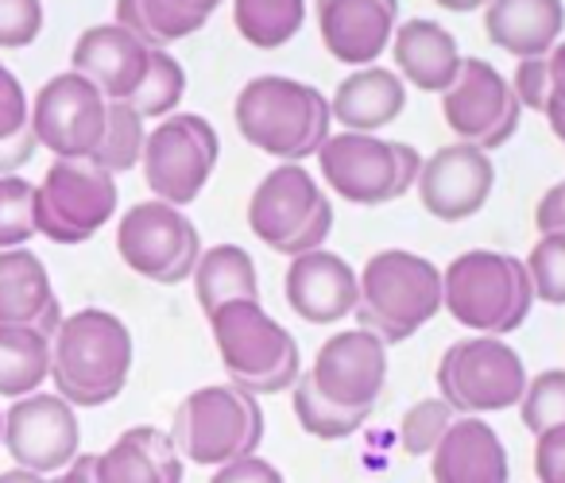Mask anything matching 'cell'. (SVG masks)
Returning a JSON list of instances; mask_svg holds the SVG:
<instances>
[{
    "label": "cell",
    "mask_w": 565,
    "mask_h": 483,
    "mask_svg": "<svg viewBox=\"0 0 565 483\" xmlns=\"http://www.w3.org/2000/svg\"><path fill=\"white\" fill-rule=\"evenodd\" d=\"M236 132L279 163H307L333 136L330 97L287 74H259L244 82L233 101Z\"/></svg>",
    "instance_id": "1"
},
{
    "label": "cell",
    "mask_w": 565,
    "mask_h": 483,
    "mask_svg": "<svg viewBox=\"0 0 565 483\" xmlns=\"http://www.w3.org/2000/svg\"><path fill=\"white\" fill-rule=\"evenodd\" d=\"M132 333L109 310L66 313L51 336V383L55 395L78 406H105L125 390L132 372Z\"/></svg>",
    "instance_id": "2"
},
{
    "label": "cell",
    "mask_w": 565,
    "mask_h": 483,
    "mask_svg": "<svg viewBox=\"0 0 565 483\" xmlns=\"http://www.w3.org/2000/svg\"><path fill=\"white\" fill-rule=\"evenodd\" d=\"M534 290L523 259L508 251L472 248L441 271V310L472 336H508L526 321Z\"/></svg>",
    "instance_id": "3"
},
{
    "label": "cell",
    "mask_w": 565,
    "mask_h": 483,
    "mask_svg": "<svg viewBox=\"0 0 565 483\" xmlns=\"http://www.w3.org/2000/svg\"><path fill=\"white\" fill-rule=\"evenodd\" d=\"M356 321L384 344H403L441 313V267L407 248H384L364 264Z\"/></svg>",
    "instance_id": "4"
},
{
    "label": "cell",
    "mask_w": 565,
    "mask_h": 483,
    "mask_svg": "<svg viewBox=\"0 0 565 483\" xmlns=\"http://www.w3.org/2000/svg\"><path fill=\"white\" fill-rule=\"evenodd\" d=\"M171 441L182 460L198 468H221L228 460L256 457L264 441V410L259 398L236 390L233 383L198 387L174 410Z\"/></svg>",
    "instance_id": "5"
},
{
    "label": "cell",
    "mask_w": 565,
    "mask_h": 483,
    "mask_svg": "<svg viewBox=\"0 0 565 483\" xmlns=\"http://www.w3.org/2000/svg\"><path fill=\"white\" fill-rule=\"evenodd\" d=\"M322 182L349 205H387L415 190L423 155L403 140L364 132H333L318 151Z\"/></svg>",
    "instance_id": "6"
},
{
    "label": "cell",
    "mask_w": 565,
    "mask_h": 483,
    "mask_svg": "<svg viewBox=\"0 0 565 483\" xmlns=\"http://www.w3.org/2000/svg\"><path fill=\"white\" fill-rule=\"evenodd\" d=\"M523 356L503 336H465L438 359V398L457 418H480L519 406L526 390Z\"/></svg>",
    "instance_id": "7"
},
{
    "label": "cell",
    "mask_w": 565,
    "mask_h": 483,
    "mask_svg": "<svg viewBox=\"0 0 565 483\" xmlns=\"http://www.w3.org/2000/svg\"><path fill=\"white\" fill-rule=\"evenodd\" d=\"M117 174L94 159H55L35 186V236L51 244H86L117 213Z\"/></svg>",
    "instance_id": "8"
},
{
    "label": "cell",
    "mask_w": 565,
    "mask_h": 483,
    "mask_svg": "<svg viewBox=\"0 0 565 483\" xmlns=\"http://www.w3.org/2000/svg\"><path fill=\"white\" fill-rule=\"evenodd\" d=\"M221 159V136L198 112H171L148 132L143 143V182L151 197L174 210H186L198 202L205 182L213 179V167Z\"/></svg>",
    "instance_id": "9"
},
{
    "label": "cell",
    "mask_w": 565,
    "mask_h": 483,
    "mask_svg": "<svg viewBox=\"0 0 565 483\" xmlns=\"http://www.w3.org/2000/svg\"><path fill=\"white\" fill-rule=\"evenodd\" d=\"M117 251L136 275L163 287H179L194 275L202 259V236L194 221L167 202H140L120 217Z\"/></svg>",
    "instance_id": "10"
},
{
    "label": "cell",
    "mask_w": 565,
    "mask_h": 483,
    "mask_svg": "<svg viewBox=\"0 0 565 483\" xmlns=\"http://www.w3.org/2000/svg\"><path fill=\"white\" fill-rule=\"evenodd\" d=\"M78 414L55 390H35L4 410V449L17 468L35 475H58L78 460Z\"/></svg>",
    "instance_id": "11"
},
{
    "label": "cell",
    "mask_w": 565,
    "mask_h": 483,
    "mask_svg": "<svg viewBox=\"0 0 565 483\" xmlns=\"http://www.w3.org/2000/svg\"><path fill=\"white\" fill-rule=\"evenodd\" d=\"M109 101L94 82L66 71L55 74L32 101V132L55 159H94L105 136Z\"/></svg>",
    "instance_id": "12"
},
{
    "label": "cell",
    "mask_w": 565,
    "mask_h": 483,
    "mask_svg": "<svg viewBox=\"0 0 565 483\" xmlns=\"http://www.w3.org/2000/svg\"><path fill=\"white\" fill-rule=\"evenodd\" d=\"M205 321H210V329H213V344H217L221 364H225L233 387L264 379L267 372H275L282 359L299 348L291 329L279 325V321L259 305V298L225 302Z\"/></svg>",
    "instance_id": "13"
},
{
    "label": "cell",
    "mask_w": 565,
    "mask_h": 483,
    "mask_svg": "<svg viewBox=\"0 0 565 483\" xmlns=\"http://www.w3.org/2000/svg\"><path fill=\"white\" fill-rule=\"evenodd\" d=\"M307 379L333 406L372 414L387 383V344L361 325L341 329L318 348Z\"/></svg>",
    "instance_id": "14"
},
{
    "label": "cell",
    "mask_w": 565,
    "mask_h": 483,
    "mask_svg": "<svg viewBox=\"0 0 565 483\" xmlns=\"http://www.w3.org/2000/svg\"><path fill=\"white\" fill-rule=\"evenodd\" d=\"M495 186V163L488 151H480L477 143H446L434 155L423 159L418 171V202L430 217L457 225V221L477 217L488 205Z\"/></svg>",
    "instance_id": "15"
},
{
    "label": "cell",
    "mask_w": 565,
    "mask_h": 483,
    "mask_svg": "<svg viewBox=\"0 0 565 483\" xmlns=\"http://www.w3.org/2000/svg\"><path fill=\"white\" fill-rule=\"evenodd\" d=\"M282 298L291 313L307 325H333L356 313L361 302V275L330 248L295 256L282 275Z\"/></svg>",
    "instance_id": "16"
},
{
    "label": "cell",
    "mask_w": 565,
    "mask_h": 483,
    "mask_svg": "<svg viewBox=\"0 0 565 483\" xmlns=\"http://www.w3.org/2000/svg\"><path fill=\"white\" fill-rule=\"evenodd\" d=\"M322 47L349 71L376 66L399 28V0H318Z\"/></svg>",
    "instance_id": "17"
},
{
    "label": "cell",
    "mask_w": 565,
    "mask_h": 483,
    "mask_svg": "<svg viewBox=\"0 0 565 483\" xmlns=\"http://www.w3.org/2000/svg\"><path fill=\"white\" fill-rule=\"evenodd\" d=\"M322 186L315 171L302 163H279L256 182L248 197V228L256 240H264L271 251H282L295 236L307 228V221L322 205Z\"/></svg>",
    "instance_id": "18"
},
{
    "label": "cell",
    "mask_w": 565,
    "mask_h": 483,
    "mask_svg": "<svg viewBox=\"0 0 565 483\" xmlns=\"http://www.w3.org/2000/svg\"><path fill=\"white\" fill-rule=\"evenodd\" d=\"M151 47H143L120 24H94L78 35L71 51V71L102 89L105 101H128L148 74Z\"/></svg>",
    "instance_id": "19"
},
{
    "label": "cell",
    "mask_w": 565,
    "mask_h": 483,
    "mask_svg": "<svg viewBox=\"0 0 565 483\" xmlns=\"http://www.w3.org/2000/svg\"><path fill=\"white\" fill-rule=\"evenodd\" d=\"M511 82L488 58H465L454 86L441 94V120L461 143H480L511 105Z\"/></svg>",
    "instance_id": "20"
},
{
    "label": "cell",
    "mask_w": 565,
    "mask_h": 483,
    "mask_svg": "<svg viewBox=\"0 0 565 483\" xmlns=\"http://www.w3.org/2000/svg\"><path fill=\"white\" fill-rule=\"evenodd\" d=\"M392 58H395V74L407 86H415L418 94H438V97L454 86L457 71L465 63L454 32H446V24H438L430 17L403 20L395 28Z\"/></svg>",
    "instance_id": "21"
},
{
    "label": "cell",
    "mask_w": 565,
    "mask_h": 483,
    "mask_svg": "<svg viewBox=\"0 0 565 483\" xmlns=\"http://www.w3.org/2000/svg\"><path fill=\"white\" fill-rule=\"evenodd\" d=\"M434 483H508V449L484 418H457L430 452Z\"/></svg>",
    "instance_id": "22"
},
{
    "label": "cell",
    "mask_w": 565,
    "mask_h": 483,
    "mask_svg": "<svg viewBox=\"0 0 565 483\" xmlns=\"http://www.w3.org/2000/svg\"><path fill=\"white\" fill-rule=\"evenodd\" d=\"M403 109H407V82L380 63L345 74L330 97L333 125H341V132L376 136L380 128L395 125Z\"/></svg>",
    "instance_id": "23"
},
{
    "label": "cell",
    "mask_w": 565,
    "mask_h": 483,
    "mask_svg": "<svg viewBox=\"0 0 565 483\" xmlns=\"http://www.w3.org/2000/svg\"><path fill=\"white\" fill-rule=\"evenodd\" d=\"M97 483H182V452L171 433L156 426H132L94 457Z\"/></svg>",
    "instance_id": "24"
},
{
    "label": "cell",
    "mask_w": 565,
    "mask_h": 483,
    "mask_svg": "<svg viewBox=\"0 0 565 483\" xmlns=\"http://www.w3.org/2000/svg\"><path fill=\"white\" fill-rule=\"evenodd\" d=\"M484 32L515 58H546L562 43L565 0H488Z\"/></svg>",
    "instance_id": "25"
},
{
    "label": "cell",
    "mask_w": 565,
    "mask_h": 483,
    "mask_svg": "<svg viewBox=\"0 0 565 483\" xmlns=\"http://www.w3.org/2000/svg\"><path fill=\"white\" fill-rule=\"evenodd\" d=\"M221 4L225 0H117L113 24L132 32L143 47L171 51V43L202 32Z\"/></svg>",
    "instance_id": "26"
},
{
    "label": "cell",
    "mask_w": 565,
    "mask_h": 483,
    "mask_svg": "<svg viewBox=\"0 0 565 483\" xmlns=\"http://www.w3.org/2000/svg\"><path fill=\"white\" fill-rule=\"evenodd\" d=\"M55 302L43 259L28 248L0 251V325H35Z\"/></svg>",
    "instance_id": "27"
},
{
    "label": "cell",
    "mask_w": 565,
    "mask_h": 483,
    "mask_svg": "<svg viewBox=\"0 0 565 483\" xmlns=\"http://www.w3.org/2000/svg\"><path fill=\"white\" fill-rule=\"evenodd\" d=\"M194 298L202 305V313L210 318L213 310H221L225 302H241V298H259V275L252 256L241 244H213L202 251L194 275Z\"/></svg>",
    "instance_id": "28"
},
{
    "label": "cell",
    "mask_w": 565,
    "mask_h": 483,
    "mask_svg": "<svg viewBox=\"0 0 565 483\" xmlns=\"http://www.w3.org/2000/svg\"><path fill=\"white\" fill-rule=\"evenodd\" d=\"M51 379V336L35 325H0V395L28 398Z\"/></svg>",
    "instance_id": "29"
},
{
    "label": "cell",
    "mask_w": 565,
    "mask_h": 483,
    "mask_svg": "<svg viewBox=\"0 0 565 483\" xmlns=\"http://www.w3.org/2000/svg\"><path fill=\"white\" fill-rule=\"evenodd\" d=\"M233 24L256 51H279L307 24V0H233Z\"/></svg>",
    "instance_id": "30"
},
{
    "label": "cell",
    "mask_w": 565,
    "mask_h": 483,
    "mask_svg": "<svg viewBox=\"0 0 565 483\" xmlns=\"http://www.w3.org/2000/svg\"><path fill=\"white\" fill-rule=\"evenodd\" d=\"M182 97H186V66L171 55V51H151L148 74H143L140 89L128 97L136 112L143 120H167L171 112H179Z\"/></svg>",
    "instance_id": "31"
},
{
    "label": "cell",
    "mask_w": 565,
    "mask_h": 483,
    "mask_svg": "<svg viewBox=\"0 0 565 483\" xmlns=\"http://www.w3.org/2000/svg\"><path fill=\"white\" fill-rule=\"evenodd\" d=\"M143 143H148V120L128 101H109L105 136H102V148H97L94 163L105 167L109 174H125V171H132V167H140Z\"/></svg>",
    "instance_id": "32"
},
{
    "label": "cell",
    "mask_w": 565,
    "mask_h": 483,
    "mask_svg": "<svg viewBox=\"0 0 565 483\" xmlns=\"http://www.w3.org/2000/svg\"><path fill=\"white\" fill-rule=\"evenodd\" d=\"M295 418H299V426L307 429L310 437H318V441H345V437H353L356 429L369 421V410L333 406L330 398L318 395L315 383L302 375V379L295 383Z\"/></svg>",
    "instance_id": "33"
},
{
    "label": "cell",
    "mask_w": 565,
    "mask_h": 483,
    "mask_svg": "<svg viewBox=\"0 0 565 483\" xmlns=\"http://www.w3.org/2000/svg\"><path fill=\"white\" fill-rule=\"evenodd\" d=\"M519 414H523V426L534 437L565 426V367H550V372H539L534 379H526Z\"/></svg>",
    "instance_id": "34"
},
{
    "label": "cell",
    "mask_w": 565,
    "mask_h": 483,
    "mask_svg": "<svg viewBox=\"0 0 565 483\" xmlns=\"http://www.w3.org/2000/svg\"><path fill=\"white\" fill-rule=\"evenodd\" d=\"M35 236V186L20 174L0 179V251L24 248Z\"/></svg>",
    "instance_id": "35"
},
{
    "label": "cell",
    "mask_w": 565,
    "mask_h": 483,
    "mask_svg": "<svg viewBox=\"0 0 565 483\" xmlns=\"http://www.w3.org/2000/svg\"><path fill=\"white\" fill-rule=\"evenodd\" d=\"M526 279L539 302L550 305H565V233H550L539 236L534 248L523 259Z\"/></svg>",
    "instance_id": "36"
},
{
    "label": "cell",
    "mask_w": 565,
    "mask_h": 483,
    "mask_svg": "<svg viewBox=\"0 0 565 483\" xmlns=\"http://www.w3.org/2000/svg\"><path fill=\"white\" fill-rule=\"evenodd\" d=\"M454 421H457V414L449 410L441 398H423V402H415L399 421L403 452H407V457H430Z\"/></svg>",
    "instance_id": "37"
},
{
    "label": "cell",
    "mask_w": 565,
    "mask_h": 483,
    "mask_svg": "<svg viewBox=\"0 0 565 483\" xmlns=\"http://www.w3.org/2000/svg\"><path fill=\"white\" fill-rule=\"evenodd\" d=\"M43 32V0H0V47H32Z\"/></svg>",
    "instance_id": "38"
},
{
    "label": "cell",
    "mask_w": 565,
    "mask_h": 483,
    "mask_svg": "<svg viewBox=\"0 0 565 483\" xmlns=\"http://www.w3.org/2000/svg\"><path fill=\"white\" fill-rule=\"evenodd\" d=\"M28 125H32V105H28L24 86L9 66H0V140L24 132Z\"/></svg>",
    "instance_id": "39"
},
{
    "label": "cell",
    "mask_w": 565,
    "mask_h": 483,
    "mask_svg": "<svg viewBox=\"0 0 565 483\" xmlns=\"http://www.w3.org/2000/svg\"><path fill=\"white\" fill-rule=\"evenodd\" d=\"M511 94L523 109L542 112L550 101V71L546 58H519L515 74H511Z\"/></svg>",
    "instance_id": "40"
},
{
    "label": "cell",
    "mask_w": 565,
    "mask_h": 483,
    "mask_svg": "<svg viewBox=\"0 0 565 483\" xmlns=\"http://www.w3.org/2000/svg\"><path fill=\"white\" fill-rule=\"evenodd\" d=\"M534 475L539 483H565V426L534 437Z\"/></svg>",
    "instance_id": "41"
},
{
    "label": "cell",
    "mask_w": 565,
    "mask_h": 483,
    "mask_svg": "<svg viewBox=\"0 0 565 483\" xmlns=\"http://www.w3.org/2000/svg\"><path fill=\"white\" fill-rule=\"evenodd\" d=\"M210 483H287V480H282L271 460H264L256 452V457H241V460H228V464L213 468Z\"/></svg>",
    "instance_id": "42"
},
{
    "label": "cell",
    "mask_w": 565,
    "mask_h": 483,
    "mask_svg": "<svg viewBox=\"0 0 565 483\" xmlns=\"http://www.w3.org/2000/svg\"><path fill=\"white\" fill-rule=\"evenodd\" d=\"M330 233H333V202H330V197H322V205H318V213L307 221V228H302V233L295 236L291 244H282L279 256L295 259V256H307V251L326 248V240H330Z\"/></svg>",
    "instance_id": "43"
},
{
    "label": "cell",
    "mask_w": 565,
    "mask_h": 483,
    "mask_svg": "<svg viewBox=\"0 0 565 483\" xmlns=\"http://www.w3.org/2000/svg\"><path fill=\"white\" fill-rule=\"evenodd\" d=\"M299 379H302V356H299V348H295L291 356L275 367V372H267L264 379L241 383L236 390H244V395H252V398H264V395H282V390H295V383H299Z\"/></svg>",
    "instance_id": "44"
},
{
    "label": "cell",
    "mask_w": 565,
    "mask_h": 483,
    "mask_svg": "<svg viewBox=\"0 0 565 483\" xmlns=\"http://www.w3.org/2000/svg\"><path fill=\"white\" fill-rule=\"evenodd\" d=\"M534 225H539V236L565 233V179L554 182V186L539 197V205H534Z\"/></svg>",
    "instance_id": "45"
},
{
    "label": "cell",
    "mask_w": 565,
    "mask_h": 483,
    "mask_svg": "<svg viewBox=\"0 0 565 483\" xmlns=\"http://www.w3.org/2000/svg\"><path fill=\"white\" fill-rule=\"evenodd\" d=\"M40 140H35L32 125L24 132L9 136V140H0V179H9V174H20V167H28V159L35 155Z\"/></svg>",
    "instance_id": "46"
},
{
    "label": "cell",
    "mask_w": 565,
    "mask_h": 483,
    "mask_svg": "<svg viewBox=\"0 0 565 483\" xmlns=\"http://www.w3.org/2000/svg\"><path fill=\"white\" fill-rule=\"evenodd\" d=\"M546 71H550V101L546 105H562L565 109V40L546 55Z\"/></svg>",
    "instance_id": "47"
},
{
    "label": "cell",
    "mask_w": 565,
    "mask_h": 483,
    "mask_svg": "<svg viewBox=\"0 0 565 483\" xmlns=\"http://www.w3.org/2000/svg\"><path fill=\"white\" fill-rule=\"evenodd\" d=\"M55 483H97L94 480V452H78V460H74L66 472H58Z\"/></svg>",
    "instance_id": "48"
},
{
    "label": "cell",
    "mask_w": 565,
    "mask_h": 483,
    "mask_svg": "<svg viewBox=\"0 0 565 483\" xmlns=\"http://www.w3.org/2000/svg\"><path fill=\"white\" fill-rule=\"evenodd\" d=\"M0 483H55V475H35L24 472V468H9V472H0Z\"/></svg>",
    "instance_id": "49"
},
{
    "label": "cell",
    "mask_w": 565,
    "mask_h": 483,
    "mask_svg": "<svg viewBox=\"0 0 565 483\" xmlns=\"http://www.w3.org/2000/svg\"><path fill=\"white\" fill-rule=\"evenodd\" d=\"M438 9L446 12H457V17H465V12H477V9H488V0H434Z\"/></svg>",
    "instance_id": "50"
},
{
    "label": "cell",
    "mask_w": 565,
    "mask_h": 483,
    "mask_svg": "<svg viewBox=\"0 0 565 483\" xmlns=\"http://www.w3.org/2000/svg\"><path fill=\"white\" fill-rule=\"evenodd\" d=\"M542 117L550 120V128H554L557 143L565 148V109H562V105H546V109H542Z\"/></svg>",
    "instance_id": "51"
},
{
    "label": "cell",
    "mask_w": 565,
    "mask_h": 483,
    "mask_svg": "<svg viewBox=\"0 0 565 483\" xmlns=\"http://www.w3.org/2000/svg\"><path fill=\"white\" fill-rule=\"evenodd\" d=\"M0 449H4V410H0Z\"/></svg>",
    "instance_id": "52"
}]
</instances>
